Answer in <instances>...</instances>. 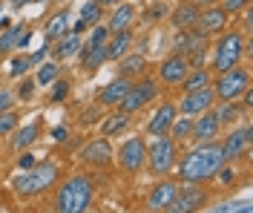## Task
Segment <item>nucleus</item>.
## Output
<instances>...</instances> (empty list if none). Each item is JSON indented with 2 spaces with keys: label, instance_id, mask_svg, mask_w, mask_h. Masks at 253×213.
Segmentation results:
<instances>
[{
  "label": "nucleus",
  "instance_id": "nucleus-1",
  "mask_svg": "<svg viewBox=\"0 0 253 213\" xmlns=\"http://www.w3.org/2000/svg\"><path fill=\"white\" fill-rule=\"evenodd\" d=\"M175 164H178V179L187 181V184H199V181L213 179L219 173V167L227 162L221 156V144L210 141V144H196L181 162Z\"/></svg>",
  "mask_w": 253,
  "mask_h": 213
},
{
  "label": "nucleus",
  "instance_id": "nucleus-2",
  "mask_svg": "<svg viewBox=\"0 0 253 213\" xmlns=\"http://www.w3.org/2000/svg\"><path fill=\"white\" fill-rule=\"evenodd\" d=\"M95 196L89 176H69L55 193V213H86Z\"/></svg>",
  "mask_w": 253,
  "mask_h": 213
},
{
  "label": "nucleus",
  "instance_id": "nucleus-3",
  "mask_svg": "<svg viewBox=\"0 0 253 213\" xmlns=\"http://www.w3.org/2000/svg\"><path fill=\"white\" fill-rule=\"evenodd\" d=\"M58 176H61L58 173V164H52V162L35 164L32 170H23V176L15 179V190L20 196H38V193L49 190L58 181Z\"/></svg>",
  "mask_w": 253,
  "mask_h": 213
},
{
  "label": "nucleus",
  "instance_id": "nucleus-4",
  "mask_svg": "<svg viewBox=\"0 0 253 213\" xmlns=\"http://www.w3.org/2000/svg\"><path fill=\"white\" fill-rule=\"evenodd\" d=\"M178 162V150H175V141L170 135H156V141L147 147V170L153 176H167L170 170Z\"/></svg>",
  "mask_w": 253,
  "mask_h": 213
},
{
  "label": "nucleus",
  "instance_id": "nucleus-5",
  "mask_svg": "<svg viewBox=\"0 0 253 213\" xmlns=\"http://www.w3.org/2000/svg\"><path fill=\"white\" fill-rule=\"evenodd\" d=\"M245 46H248V41L239 32H221L219 43L213 49V69L216 72H227V69L239 66L242 55H245Z\"/></svg>",
  "mask_w": 253,
  "mask_h": 213
},
{
  "label": "nucleus",
  "instance_id": "nucleus-6",
  "mask_svg": "<svg viewBox=\"0 0 253 213\" xmlns=\"http://www.w3.org/2000/svg\"><path fill=\"white\" fill-rule=\"evenodd\" d=\"M248 86H251L248 69L233 66V69H227V72H219V81L213 84V92H216L219 101H236V98H242V92H245Z\"/></svg>",
  "mask_w": 253,
  "mask_h": 213
},
{
  "label": "nucleus",
  "instance_id": "nucleus-7",
  "mask_svg": "<svg viewBox=\"0 0 253 213\" xmlns=\"http://www.w3.org/2000/svg\"><path fill=\"white\" fill-rule=\"evenodd\" d=\"M156 95H158V84L153 81V78H141L138 84H132L129 92L124 95V101H121V113L124 115L138 113V110H144Z\"/></svg>",
  "mask_w": 253,
  "mask_h": 213
},
{
  "label": "nucleus",
  "instance_id": "nucleus-8",
  "mask_svg": "<svg viewBox=\"0 0 253 213\" xmlns=\"http://www.w3.org/2000/svg\"><path fill=\"white\" fill-rule=\"evenodd\" d=\"M207 202V190L205 187H199V184H178V190H175V199L173 205L167 208L170 213H196L199 208H205Z\"/></svg>",
  "mask_w": 253,
  "mask_h": 213
},
{
  "label": "nucleus",
  "instance_id": "nucleus-9",
  "mask_svg": "<svg viewBox=\"0 0 253 213\" xmlns=\"http://www.w3.org/2000/svg\"><path fill=\"white\" fill-rule=\"evenodd\" d=\"M144 162H147V144L144 138H126L121 150H118V167L124 173H141Z\"/></svg>",
  "mask_w": 253,
  "mask_h": 213
},
{
  "label": "nucleus",
  "instance_id": "nucleus-10",
  "mask_svg": "<svg viewBox=\"0 0 253 213\" xmlns=\"http://www.w3.org/2000/svg\"><path fill=\"white\" fill-rule=\"evenodd\" d=\"M213 104H216V92H213V84H210V86H205V89L184 92V98H181V104H178L175 110H178L181 115H187V118H193V115H199V113L213 110Z\"/></svg>",
  "mask_w": 253,
  "mask_h": 213
},
{
  "label": "nucleus",
  "instance_id": "nucleus-11",
  "mask_svg": "<svg viewBox=\"0 0 253 213\" xmlns=\"http://www.w3.org/2000/svg\"><path fill=\"white\" fill-rule=\"evenodd\" d=\"M219 132H221L219 115L213 113V110H207V113L196 115L193 130H190V141H196V144H210V141L219 138Z\"/></svg>",
  "mask_w": 253,
  "mask_h": 213
},
{
  "label": "nucleus",
  "instance_id": "nucleus-12",
  "mask_svg": "<svg viewBox=\"0 0 253 213\" xmlns=\"http://www.w3.org/2000/svg\"><path fill=\"white\" fill-rule=\"evenodd\" d=\"M227 17H230V15L221 9L219 3H216V6H207L205 12H199L196 29H199V32H205L207 38H210V35H221L224 29H227Z\"/></svg>",
  "mask_w": 253,
  "mask_h": 213
},
{
  "label": "nucleus",
  "instance_id": "nucleus-13",
  "mask_svg": "<svg viewBox=\"0 0 253 213\" xmlns=\"http://www.w3.org/2000/svg\"><path fill=\"white\" fill-rule=\"evenodd\" d=\"M175 190H178V181H173V179L158 181L156 187L150 190V196H147V211L150 213L167 211V208L173 205V199H175Z\"/></svg>",
  "mask_w": 253,
  "mask_h": 213
},
{
  "label": "nucleus",
  "instance_id": "nucleus-14",
  "mask_svg": "<svg viewBox=\"0 0 253 213\" xmlns=\"http://www.w3.org/2000/svg\"><path fill=\"white\" fill-rule=\"evenodd\" d=\"M251 147V127H242V130H233L227 138H224V144H221V156H224V162H236L242 159L245 153Z\"/></svg>",
  "mask_w": 253,
  "mask_h": 213
},
{
  "label": "nucleus",
  "instance_id": "nucleus-15",
  "mask_svg": "<svg viewBox=\"0 0 253 213\" xmlns=\"http://www.w3.org/2000/svg\"><path fill=\"white\" fill-rule=\"evenodd\" d=\"M81 162L84 164H95V167H107L112 162V147L110 141L101 135V138H92V141H86L84 150H81Z\"/></svg>",
  "mask_w": 253,
  "mask_h": 213
},
{
  "label": "nucleus",
  "instance_id": "nucleus-16",
  "mask_svg": "<svg viewBox=\"0 0 253 213\" xmlns=\"http://www.w3.org/2000/svg\"><path fill=\"white\" fill-rule=\"evenodd\" d=\"M187 72H190V64L184 55H170L167 61H161V66H158V78L164 84H181Z\"/></svg>",
  "mask_w": 253,
  "mask_h": 213
},
{
  "label": "nucleus",
  "instance_id": "nucleus-17",
  "mask_svg": "<svg viewBox=\"0 0 253 213\" xmlns=\"http://www.w3.org/2000/svg\"><path fill=\"white\" fill-rule=\"evenodd\" d=\"M207 46V35L199 32V29H181V35L175 38V55H184L190 58L193 52H202Z\"/></svg>",
  "mask_w": 253,
  "mask_h": 213
},
{
  "label": "nucleus",
  "instance_id": "nucleus-18",
  "mask_svg": "<svg viewBox=\"0 0 253 213\" xmlns=\"http://www.w3.org/2000/svg\"><path fill=\"white\" fill-rule=\"evenodd\" d=\"M129 86H132V78H115L112 84H107L104 89H101V95H98V104L101 107H118L121 101H124V95L129 92Z\"/></svg>",
  "mask_w": 253,
  "mask_h": 213
},
{
  "label": "nucleus",
  "instance_id": "nucleus-19",
  "mask_svg": "<svg viewBox=\"0 0 253 213\" xmlns=\"http://www.w3.org/2000/svg\"><path fill=\"white\" fill-rule=\"evenodd\" d=\"M175 115H178V110H175L173 104H161L156 113H153V118H150L147 132L150 135H167L170 132V124L175 121Z\"/></svg>",
  "mask_w": 253,
  "mask_h": 213
},
{
  "label": "nucleus",
  "instance_id": "nucleus-20",
  "mask_svg": "<svg viewBox=\"0 0 253 213\" xmlns=\"http://www.w3.org/2000/svg\"><path fill=\"white\" fill-rule=\"evenodd\" d=\"M199 6L196 3H190V0H184V3H178L175 6L173 17H170V23H173L175 29L181 32V29H196V20H199Z\"/></svg>",
  "mask_w": 253,
  "mask_h": 213
},
{
  "label": "nucleus",
  "instance_id": "nucleus-21",
  "mask_svg": "<svg viewBox=\"0 0 253 213\" xmlns=\"http://www.w3.org/2000/svg\"><path fill=\"white\" fill-rule=\"evenodd\" d=\"M129 46H132V32H129V29L110 35V41L104 43V52H107V61H118V58H124V55H129Z\"/></svg>",
  "mask_w": 253,
  "mask_h": 213
},
{
  "label": "nucleus",
  "instance_id": "nucleus-22",
  "mask_svg": "<svg viewBox=\"0 0 253 213\" xmlns=\"http://www.w3.org/2000/svg\"><path fill=\"white\" fill-rule=\"evenodd\" d=\"M132 20H135V9H132L129 3H121V6H118V9L110 15L107 29H110V35L124 32V29H129V26H132Z\"/></svg>",
  "mask_w": 253,
  "mask_h": 213
},
{
  "label": "nucleus",
  "instance_id": "nucleus-23",
  "mask_svg": "<svg viewBox=\"0 0 253 213\" xmlns=\"http://www.w3.org/2000/svg\"><path fill=\"white\" fill-rule=\"evenodd\" d=\"M66 32H69V12H66V9H61V12H58V15L46 23V32H43V35H46V46L52 43V41L63 38Z\"/></svg>",
  "mask_w": 253,
  "mask_h": 213
},
{
  "label": "nucleus",
  "instance_id": "nucleus-24",
  "mask_svg": "<svg viewBox=\"0 0 253 213\" xmlns=\"http://www.w3.org/2000/svg\"><path fill=\"white\" fill-rule=\"evenodd\" d=\"M98 17H101V6L95 3V0H86L84 3V9H81V17L78 23L72 26V35H81L86 26H92V23H98Z\"/></svg>",
  "mask_w": 253,
  "mask_h": 213
},
{
  "label": "nucleus",
  "instance_id": "nucleus-25",
  "mask_svg": "<svg viewBox=\"0 0 253 213\" xmlns=\"http://www.w3.org/2000/svg\"><path fill=\"white\" fill-rule=\"evenodd\" d=\"M38 135H41V121H29L26 127H17V130H15V147L17 150H26L29 144L38 141Z\"/></svg>",
  "mask_w": 253,
  "mask_h": 213
},
{
  "label": "nucleus",
  "instance_id": "nucleus-26",
  "mask_svg": "<svg viewBox=\"0 0 253 213\" xmlns=\"http://www.w3.org/2000/svg\"><path fill=\"white\" fill-rule=\"evenodd\" d=\"M181 84H184V92L205 89V86H210V69H205V66H199V69H190Z\"/></svg>",
  "mask_w": 253,
  "mask_h": 213
},
{
  "label": "nucleus",
  "instance_id": "nucleus-27",
  "mask_svg": "<svg viewBox=\"0 0 253 213\" xmlns=\"http://www.w3.org/2000/svg\"><path fill=\"white\" fill-rule=\"evenodd\" d=\"M107 61V52H104V46H81V66L84 69H98V66Z\"/></svg>",
  "mask_w": 253,
  "mask_h": 213
},
{
  "label": "nucleus",
  "instance_id": "nucleus-28",
  "mask_svg": "<svg viewBox=\"0 0 253 213\" xmlns=\"http://www.w3.org/2000/svg\"><path fill=\"white\" fill-rule=\"evenodd\" d=\"M147 61H144V55H124L121 58V64H118V72H121V78H135V75H141Z\"/></svg>",
  "mask_w": 253,
  "mask_h": 213
},
{
  "label": "nucleus",
  "instance_id": "nucleus-29",
  "mask_svg": "<svg viewBox=\"0 0 253 213\" xmlns=\"http://www.w3.org/2000/svg\"><path fill=\"white\" fill-rule=\"evenodd\" d=\"M81 52V38L72 32H66L63 38H58V46H55V58H72Z\"/></svg>",
  "mask_w": 253,
  "mask_h": 213
},
{
  "label": "nucleus",
  "instance_id": "nucleus-30",
  "mask_svg": "<svg viewBox=\"0 0 253 213\" xmlns=\"http://www.w3.org/2000/svg\"><path fill=\"white\" fill-rule=\"evenodd\" d=\"M126 127H129V115L115 113V115H110V118H107V121L101 124V135H104V138H112V135L124 132Z\"/></svg>",
  "mask_w": 253,
  "mask_h": 213
},
{
  "label": "nucleus",
  "instance_id": "nucleus-31",
  "mask_svg": "<svg viewBox=\"0 0 253 213\" xmlns=\"http://www.w3.org/2000/svg\"><path fill=\"white\" fill-rule=\"evenodd\" d=\"M190 130H193V118H187V115H175V121L170 124V138H173V141H187Z\"/></svg>",
  "mask_w": 253,
  "mask_h": 213
},
{
  "label": "nucleus",
  "instance_id": "nucleus-32",
  "mask_svg": "<svg viewBox=\"0 0 253 213\" xmlns=\"http://www.w3.org/2000/svg\"><path fill=\"white\" fill-rule=\"evenodd\" d=\"M216 115H219V124H236L239 118H242V107H239L236 101H221Z\"/></svg>",
  "mask_w": 253,
  "mask_h": 213
},
{
  "label": "nucleus",
  "instance_id": "nucleus-33",
  "mask_svg": "<svg viewBox=\"0 0 253 213\" xmlns=\"http://www.w3.org/2000/svg\"><path fill=\"white\" fill-rule=\"evenodd\" d=\"M61 78V66L58 64H41V69H38V75H35V84H41V86H49V84H55Z\"/></svg>",
  "mask_w": 253,
  "mask_h": 213
},
{
  "label": "nucleus",
  "instance_id": "nucleus-34",
  "mask_svg": "<svg viewBox=\"0 0 253 213\" xmlns=\"http://www.w3.org/2000/svg\"><path fill=\"white\" fill-rule=\"evenodd\" d=\"M20 32H23V26H20V23H15V26H9V32H6V35H0V52H9V49H12Z\"/></svg>",
  "mask_w": 253,
  "mask_h": 213
},
{
  "label": "nucleus",
  "instance_id": "nucleus-35",
  "mask_svg": "<svg viewBox=\"0 0 253 213\" xmlns=\"http://www.w3.org/2000/svg\"><path fill=\"white\" fill-rule=\"evenodd\" d=\"M15 130H17V113H12V110L0 113V135H9Z\"/></svg>",
  "mask_w": 253,
  "mask_h": 213
},
{
  "label": "nucleus",
  "instance_id": "nucleus-36",
  "mask_svg": "<svg viewBox=\"0 0 253 213\" xmlns=\"http://www.w3.org/2000/svg\"><path fill=\"white\" fill-rule=\"evenodd\" d=\"M32 66V61H29V55H17L15 61H12V66H9V75H15V78H20L26 69Z\"/></svg>",
  "mask_w": 253,
  "mask_h": 213
},
{
  "label": "nucleus",
  "instance_id": "nucleus-37",
  "mask_svg": "<svg viewBox=\"0 0 253 213\" xmlns=\"http://www.w3.org/2000/svg\"><path fill=\"white\" fill-rule=\"evenodd\" d=\"M107 41H110V29H107V26H95L86 43H89V46H104Z\"/></svg>",
  "mask_w": 253,
  "mask_h": 213
},
{
  "label": "nucleus",
  "instance_id": "nucleus-38",
  "mask_svg": "<svg viewBox=\"0 0 253 213\" xmlns=\"http://www.w3.org/2000/svg\"><path fill=\"white\" fill-rule=\"evenodd\" d=\"M251 6V0H221V9L227 15H236V12H245Z\"/></svg>",
  "mask_w": 253,
  "mask_h": 213
},
{
  "label": "nucleus",
  "instance_id": "nucleus-39",
  "mask_svg": "<svg viewBox=\"0 0 253 213\" xmlns=\"http://www.w3.org/2000/svg\"><path fill=\"white\" fill-rule=\"evenodd\" d=\"M32 95H35V78L20 81V86H17V98H20V101H29Z\"/></svg>",
  "mask_w": 253,
  "mask_h": 213
},
{
  "label": "nucleus",
  "instance_id": "nucleus-40",
  "mask_svg": "<svg viewBox=\"0 0 253 213\" xmlns=\"http://www.w3.org/2000/svg\"><path fill=\"white\" fill-rule=\"evenodd\" d=\"M66 95H69V81H61V78H58L55 86H52V101L58 104V101H63Z\"/></svg>",
  "mask_w": 253,
  "mask_h": 213
},
{
  "label": "nucleus",
  "instance_id": "nucleus-41",
  "mask_svg": "<svg viewBox=\"0 0 253 213\" xmlns=\"http://www.w3.org/2000/svg\"><path fill=\"white\" fill-rule=\"evenodd\" d=\"M35 164H38V159H35L32 153H23V156L17 159V167H20V170H32Z\"/></svg>",
  "mask_w": 253,
  "mask_h": 213
},
{
  "label": "nucleus",
  "instance_id": "nucleus-42",
  "mask_svg": "<svg viewBox=\"0 0 253 213\" xmlns=\"http://www.w3.org/2000/svg\"><path fill=\"white\" fill-rule=\"evenodd\" d=\"M12 92L9 89H0V113H6V110H12Z\"/></svg>",
  "mask_w": 253,
  "mask_h": 213
},
{
  "label": "nucleus",
  "instance_id": "nucleus-43",
  "mask_svg": "<svg viewBox=\"0 0 253 213\" xmlns=\"http://www.w3.org/2000/svg\"><path fill=\"white\" fill-rule=\"evenodd\" d=\"M29 41H32V32L26 29V32H20V35H17L15 46H17V49H23V46H29Z\"/></svg>",
  "mask_w": 253,
  "mask_h": 213
},
{
  "label": "nucleus",
  "instance_id": "nucleus-44",
  "mask_svg": "<svg viewBox=\"0 0 253 213\" xmlns=\"http://www.w3.org/2000/svg\"><path fill=\"white\" fill-rule=\"evenodd\" d=\"M66 127H55V130H52V138H55V141H66Z\"/></svg>",
  "mask_w": 253,
  "mask_h": 213
},
{
  "label": "nucleus",
  "instance_id": "nucleus-45",
  "mask_svg": "<svg viewBox=\"0 0 253 213\" xmlns=\"http://www.w3.org/2000/svg\"><path fill=\"white\" fill-rule=\"evenodd\" d=\"M190 3H196V6H199V9H202V6H216V3H219V0H190Z\"/></svg>",
  "mask_w": 253,
  "mask_h": 213
},
{
  "label": "nucleus",
  "instance_id": "nucleus-46",
  "mask_svg": "<svg viewBox=\"0 0 253 213\" xmlns=\"http://www.w3.org/2000/svg\"><path fill=\"white\" fill-rule=\"evenodd\" d=\"M230 211H233V205H221V208H216L213 213H230Z\"/></svg>",
  "mask_w": 253,
  "mask_h": 213
},
{
  "label": "nucleus",
  "instance_id": "nucleus-47",
  "mask_svg": "<svg viewBox=\"0 0 253 213\" xmlns=\"http://www.w3.org/2000/svg\"><path fill=\"white\" fill-rule=\"evenodd\" d=\"M95 3H98V6H115L118 0H95Z\"/></svg>",
  "mask_w": 253,
  "mask_h": 213
},
{
  "label": "nucleus",
  "instance_id": "nucleus-48",
  "mask_svg": "<svg viewBox=\"0 0 253 213\" xmlns=\"http://www.w3.org/2000/svg\"><path fill=\"white\" fill-rule=\"evenodd\" d=\"M230 213H251V208H248V205H239L236 211H230Z\"/></svg>",
  "mask_w": 253,
  "mask_h": 213
},
{
  "label": "nucleus",
  "instance_id": "nucleus-49",
  "mask_svg": "<svg viewBox=\"0 0 253 213\" xmlns=\"http://www.w3.org/2000/svg\"><path fill=\"white\" fill-rule=\"evenodd\" d=\"M23 3H29V0H12V6H15V9H20Z\"/></svg>",
  "mask_w": 253,
  "mask_h": 213
},
{
  "label": "nucleus",
  "instance_id": "nucleus-50",
  "mask_svg": "<svg viewBox=\"0 0 253 213\" xmlns=\"http://www.w3.org/2000/svg\"><path fill=\"white\" fill-rule=\"evenodd\" d=\"M41 3H43V0H41Z\"/></svg>",
  "mask_w": 253,
  "mask_h": 213
}]
</instances>
